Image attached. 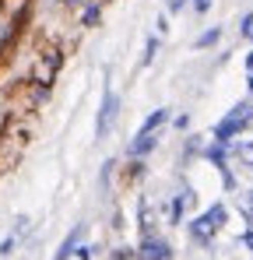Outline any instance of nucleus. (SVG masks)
Here are the masks:
<instances>
[{"instance_id": "obj_1", "label": "nucleus", "mask_w": 253, "mask_h": 260, "mask_svg": "<svg viewBox=\"0 0 253 260\" xmlns=\"http://www.w3.org/2000/svg\"><path fill=\"white\" fill-rule=\"evenodd\" d=\"M222 221H225V208H222V204H214V208H208V215H201V218H194V221H190V236H194V239H201V243H208L211 236L222 229Z\"/></svg>"}, {"instance_id": "obj_2", "label": "nucleus", "mask_w": 253, "mask_h": 260, "mask_svg": "<svg viewBox=\"0 0 253 260\" xmlns=\"http://www.w3.org/2000/svg\"><path fill=\"white\" fill-rule=\"evenodd\" d=\"M246 123H250V106H236V109H232V113H229V116H225V120L218 123V130H214V137H218V141L225 144L229 137H236L239 130L246 127Z\"/></svg>"}, {"instance_id": "obj_3", "label": "nucleus", "mask_w": 253, "mask_h": 260, "mask_svg": "<svg viewBox=\"0 0 253 260\" xmlns=\"http://www.w3.org/2000/svg\"><path fill=\"white\" fill-rule=\"evenodd\" d=\"M116 106H120V99L113 95V91H106V99H102V113H99V137L106 134V130L113 127V120H116Z\"/></svg>"}, {"instance_id": "obj_4", "label": "nucleus", "mask_w": 253, "mask_h": 260, "mask_svg": "<svg viewBox=\"0 0 253 260\" xmlns=\"http://www.w3.org/2000/svg\"><path fill=\"white\" fill-rule=\"evenodd\" d=\"M137 257L141 260H169V243L166 239H144Z\"/></svg>"}, {"instance_id": "obj_5", "label": "nucleus", "mask_w": 253, "mask_h": 260, "mask_svg": "<svg viewBox=\"0 0 253 260\" xmlns=\"http://www.w3.org/2000/svg\"><path fill=\"white\" fill-rule=\"evenodd\" d=\"M155 144H159V134H137V141L130 144V158H144Z\"/></svg>"}, {"instance_id": "obj_6", "label": "nucleus", "mask_w": 253, "mask_h": 260, "mask_svg": "<svg viewBox=\"0 0 253 260\" xmlns=\"http://www.w3.org/2000/svg\"><path fill=\"white\" fill-rule=\"evenodd\" d=\"M166 120H169V113H166V109H155V113H151V116L144 120V127H141V134H155V127H162Z\"/></svg>"}, {"instance_id": "obj_7", "label": "nucleus", "mask_w": 253, "mask_h": 260, "mask_svg": "<svg viewBox=\"0 0 253 260\" xmlns=\"http://www.w3.org/2000/svg\"><path fill=\"white\" fill-rule=\"evenodd\" d=\"M78 236H81V225H78V229H74V232H71V236L64 239V246H60V253H56V260H67L71 253H74V243H78Z\"/></svg>"}, {"instance_id": "obj_8", "label": "nucleus", "mask_w": 253, "mask_h": 260, "mask_svg": "<svg viewBox=\"0 0 253 260\" xmlns=\"http://www.w3.org/2000/svg\"><path fill=\"white\" fill-rule=\"evenodd\" d=\"M214 43H218V28H208V32L197 39V46H201V49H204V46H214Z\"/></svg>"}, {"instance_id": "obj_9", "label": "nucleus", "mask_w": 253, "mask_h": 260, "mask_svg": "<svg viewBox=\"0 0 253 260\" xmlns=\"http://www.w3.org/2000/svg\"><path fill=\"white\" fill-rule=\"evenodd\" d=\"M239 158H243L246 166H253V144H243V148H239Z\"/></svg>"}, {"instance_id": "obj_10", "label": "nucleus", "mask_w": 253, "mask_h": 260, "mask_svg": "<svg viewBox=\"0 0 253 260\" xmlns=\"http://www.w3.org/2000/svg\"><path fill=\"white\" fill-rule=\"evenodd\" d=\"M99 21V7H84V25H95Z\"/></svg>"}, {"instance_id": "obj_11", "label": "nucleus", "mask_w": 253, "mask_h": 260, "mask_svg": "<svg viewBox=\"0 0 253 260\" xmlns=\"http://www.w3.org/2000/svg\"><path fill=\"white\" fill-rule=\"evenodd\" d=\"M222 155H225V148H222V141L211 148V162H222Z\"/></svg>"}, {"instance_id": "obj_12", "label": "nucleus", "mask_w": 253, "mask_h": 260, "mask_svg": "<svg viewBox=\"0 0 253 260\" xmlns=\"http://www.w3.org/2000/svg\"><path fill=\"white\" fill-rule=\"evenodd\" d=\"M194 7H197V11H208V7H211V0H194Z\"/></svg>"}, {"instance_id": "obj_13", "label": "nucleus", "mask_w": 253, "mask_h": 260, "mask_svg": "<svg viewBox=\"0 0 253 260\" xmlns=\"http://www.w3.org/2000/svg\"><path fill=\"white\" fill-rule=\"evenodd\" d=\"M169 7H172V11H179V7H183V0H169Z\"/></svg>"}, {"instance_id": "obj_14", "label": "nucleus", "mask_w": 253, "mask_h": 260, "mask_svg": "<svg viewBox=\"0 0 253 260\" xmlns=\"http://www.w3.org/2000/svg\"><path fill=\"white\" fill-rule=\"evenodd\" d=\"M113 260H134V253H116Z\"/></svg>"}, {"instance_id": "obj_15", "label": "nucleus", "mask_w": 253, "mask_h": 260, "mask_svg": "<svg viewBox=\"0 0 253 260\" xmlns=\"http://www.w3.org/2000/svg\"><path fill=\"white\" fill-rule=\"evenodd\" d=\"M64 4H67V7H78V4H84V0H64Z\"/></svg>"}, {"instance_id": "obj_16", "label": "nucleus", "mask_w": 253, "mask_h": 260, "mask_svg": "<svg viewBox=\"0 0 253 260\" xmlns=\"http://www.w3.org/2000/svg\"><path fill=\"white\" fill-rule=\"evenodd\" d=\"M246 246H250V250H253V236H250V232H246Z\"/></svg>"}, {"instance_id": "obj_17", "label": "nucleus", "mask_w": 253, "mask_h": 260, "mask_svg": "<svg viewBox=\"0 0 253 260\" xmlns=\"http://www.w3.org/2000/svg\"><path fill=\"white\" fill-rule=\"evenodd\" d=\"M243 208H246V211H250V215H253V197H250V204H243Z\"/></svg>"}, {"instance_id": "obj_18", "label": "nucleus", "mask_w": 253, "mask_h": 260, "mask_svg": "<svg viewBox=\"0 0 253 260\" xmlns=\"http://www.w3.org/2000/svg\"><path fill=\"white\" fill-rule=\"evenodd\" d=\"M250 88H253V74H250Z\"/></svg>"}, {"instance_id": "obj_19", "label": "nucleus", "mask_w": 253, "mask_h": 260, "mask_svg": "<svg viewBox=\"0 0 253 260\" xmlns=\"http://www.w3.org/2000/svg\"><path fill=\"white\" fill-rule=\"evenodd\" d=\"M250 67H253V56H250Z\"/></svg>"}]
</instances>
